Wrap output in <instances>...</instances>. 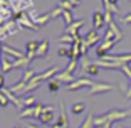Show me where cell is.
<instances>
[{"label":"cell","mask_w":131,"mask_h":128,"mask_svg":"<svg viewBox=\"0 0 131 128\" xmlns=\"http://www.w3.org/2000/svg\"><path fill=\"white\" fill-rule=\"evenodd\" d=\"M57 7L62 8V10H66V12H72L74 5L71 4L69 0H59V2H57Z\"/></svg>","instance_id":"20"},{"label":"cell","mask_w":131,"mask_h":128,"mask_svg":"<svg viewBox=\"0 0 131 128\" xmlns=\"http://www.w3.org/2000/svg\"><path fill=\"white\" fill-rule=\"evenodd\" d=\"M47 88H49V91H52V93H57L59 89H61V83L56 81V79H50L49 84H47Z\"/></svg>","instance_id":"25"},{"label":"cell","mask_w":131,"mask_h":128,"mask_svg":"<svg viewBox=\"0 0 131 128\" xmlns=\"http://www.w3.org/2000/svg\"><path fill=\"white\" fill-rule=\"evenodd\" d=\"M17 31H20L19 24L15 22V20H8L7 24H4L2 27H0V41H4L5 37H8V35L15 34Z\"/></svg>","instance_id":"2"},{"label":"cell","mask_w":131,"mask_h":128,"mask_svg":"<svg viewBox=\"0 0 131 128\" xmlns=\"http://www.w3.org/2000/svg\"><path fill=\"white\" fill-rule=\"evenodd\" d=\"M2 52H4V54H7V56H10V57H14V61L25 57V54H24L22 51L15 49V47H12V46H8V44H2Z\"/></svg>","instance_id":"8"},{"label":"cell","mask_w":131,"mask_h":128,"mask_svg":"<svg viewBox=\"0 0 131 128\" xmlns=\"http://www.w3.org/2000/svg\"><path fill=\"white\" fill-rule=\"evenodd\" d=\"M2 56H4V52H2V42H0V62H2Z\"/></svg>","instance_id":"36"},{"label":"cell","mask_w":131,"mask_h":128,"mask_svg":"<svg viewBox=\"0 0 131 128\" xmlns=\"http://www.w3.org/2000/svg\"><path fill=\"white\" fill-rule=\"evenodd\" d=\"M56 81H59V83H66V84L69 86L71 83H74L76 81V78H74V74H71V73H67V71H61V73L56 76Z\"/></svg>","instance_id":"12"},{"label":"cell","mask_w":131,"mask_h":128,"mask_svg":"<svg viewBox=\"0 0 131 128\" xmlns=\"http://www.w3.org/2000/svg\"><path fill=\"white\" fill-rule=\"evenodd\" d=\"M34 115H35V108H25V110H22V111L19 113V118H20V120H24V118L34 116Z\"/></svg>","instance_id":"21"},{"label":"cell","mask_w":131,"mask_h":128,"mask_svg":"<svg viewBox=\"0 0 131 128\" xmlns=\"http://www.w3.org/2000/svg\"><path fill=\"white\" fill-rule=\"evenodd\" d=\"M25 128H46V126H39V125H32V123H27Z\"/></svg>","instance_id":"34"},{"label":"cell","mask_w":131,"mask_h":128,"mask_svg":"<svg viewBox=\"0 0 131 128\" xmlns=\"http://www.w3.org/2000/svg\"><path fill=\"white\" fill-rule=\"evenodd\" d=\"M84 110H86V105L82 101H77L71 106V113H74V115H81V113H84Z\"/></svg>","instance_id":"17"},{"label":"cell","mask_w":131,"mask_h":128,"mask_svg":"<svg viewBox=\"0 0 131 128\" xmlns=\"http://www.w3.org/2000/svg\"><path fill=\"white\" fill-rule=\"evenodd\" d=\"M109 2H111L113 5H118V2H119V0H109Z\"/></svg>","instance_id":"37"},{"label":"cell","mask_w":131,"mask_h":128,"mask_svg":"<svg viewBox=\"0 0 131 128\" xmlns=\"http://www.w3.org/2000/svg\"><path fill=\"white\" fill-rule=\"evenodd\" d=\"M0 69H2V74H7L10 73L12 69H14V66H12V61L10 59H7V56H2V62H0Z\"/></svg>","instance_id":"15"},{"label":"cell","mask_w":131,"mask_h":128,"mask_svg":"<svg viewBox=\"0 0 131 128\" xmlns=\"http://www.w3.org/2000/svg\"><path fill=\"white\" fill-rule=\"evenodd\" d=\"M129 2H131V0H129Z\"/></svg>","instance_id":"39"},{"label":"cell","mask_w":131,"mask_h":128,"mask_svg":"<svg viewBox=\"0 0 131 128\" xmlns=\"http://www.w3.org/2000/svg\"><path fill=\"white\" fill-rule=\"evenodd\" d=\"M104 115H106V118H108L109 123H116V121L126 120V118L131 115V110H111V111L104 113Z\"/></svg>","instance_id":"1"},{"label":"cell","mask_w":131,"mask_h":128,"mask_svg":"<svg viewBox=\"0 0 131 128\" xmlns=\"http://www.w3.org/2000/svg\"><path fill=\"white\" fill-rule=\"evenodd\" d=\"M10 2V7L14 8V12H24L27 10V8H30L32 5H34V2L32 0H8Z\"/></svg>","instance_id":"5"},{"label":"cell","mask_w":131,"mask_h":128,"mask_svg":"<svg viewBox=\"0 0 131 128\" xmlns=\"http://www.w3.org/2000/svg\"><path fill=\"white\" fill-rule=\"evenodd\" d=\"M57 54L59 56H66V57L71 59V47H61V49H57Z\"/></svg>","instance_id":"28"},{"label":"cell","mask_w":131,"mask_h":128,"mask_svg":"<svg viewBox=\"0 0 131 128\" xmlns=\"http://www.w3.org/2000/svg\"><path fill=\"white\" fill-rule=\"evenodd\" d=\"M39 121H40L42 125H49V123L54 121V110H52L50 105L44 108V111H42V115H40V118H39Z\"/></svg>","instance_id":"10"},{"label":"cell","mask_w":131,"mask_h":128,"mask_svg":"<svg viewBox=\"0 0 131 128\" xmlns=\"http://www.w3.org/2000/svg\"><path fill=\"white\" fill-rule=\"evenodd\" d=\"M59 42L61 44H71V46H72V44L76 42V37H72V35H69V34H64V35L59 37Z\"/></svg>","instance_id":"24"},{"label":"cell","mask_w":131,"mask_h":128,"mask_svg":"<svg viewBox=\"0 0 131 128\" xmlns=\"http://www.w3.org/2000/svg\"><path fill=\"white\" fill-rule=\"evenodd\" d=\"M15 128H20V126H19V125H17V126H15Z\"/></svg>","instance_id":"38"},{"label":"cell","mask_w":131,"mask_h":128,"mask_svg":"<svg viewBox=\"0 0 131 128\" xmlns=\"http://www.w3.org/2000/svg\"><path fill=\"white\" fill-rule=\"evenodd\" d=\"M89 64H91V61H89V57H88V56H84V57H81V69H82V71H84L86 67L89 66Z\"/></svg>","instance_id":"31"},{"label":"cell","mask_w":131,"mask_h":128,"mask_svg":"<svg viewBox=\"0 0 131 128\" xmlns=\"http://www.w3.org/2000/svg\"><path fill=\"white\" fill-rule=\"evenodd\" d=\"M103 41V37H101L99 34H97V31H89L88 34L84 35V42L88 47H93V46H99V42Z\"/></svg>","instance_id":"6"},{"label":"cell","mask_w":131,"mask_h":128,"mask_svg":"<svg viewBox=\"0 0 131 128\" xmlns=\"http://www.w3.org/2000/svg\"><path fill=\"white\" fill-rule=\"evenodd\" d=\"M62 12H64V10H62V8H59V7H56V8H54V10H50V12H49V14H50V19H56V17H59V15H62Z\"/></svg>","instance_id":"30"},{"label":"cell","mask_w":131,"mask_h":128,"mask_svg":"<svg viewBox=\"0 0 131 128\" xmlns=\"http://www.w3.org/2000/svg\"><path fill=\"white\" fill-rule=\"evenodd\" d=\"M82 73H86V74H89V76H97L99 74V67L96 66V62H91L88 67H86Z\"/></svg>","instance_id":"19"},{"label":"cell","mask_w":131,"mask_h":128,"mask_svg":"<svg viewBox=\"0 0 131 128\" xmlns=\"http://www.w3.org/2000/svg\"><path fill=\"white\" fill-rule=\"evenodd\" d=\"M76 67H77V61H76V59H71V61H69V64H67V67H66L64 71H67V73L74 74V71H76Z\"/></svg>","instance_id":"27"},{"label":"cell","mask_w":131,"mask_h":128,"mask_svg":"<svg viewBox=\"0 0 131 128\" xmlns=\"http://www.w3.org/2000/svg\"><path fill=\"white\" fill-rule=\"evenodd\" d=\"M69 2H71V4L74 5V7H77V5L81 4V0H69Z\"/></svg>","instance_id":"35"},{"label":"cell","mask_w":131,"mask_h":128,"mask_svg":"<svg viewBox=\"0 0 131 128\" xmlns=\"http://www.w3.org/2000/svg\"><path fill=\"white\" fill-rule=\"evenodd\" d=\"M121 22H123V24H131V12L128 14V15H124L123 19H121Z\"/></svg>","instance_id":"33"},{"label":"cell","mask_w":131,"mask_h":128,"mask_svg":"<svg viewBox=\"0 0 131 128\" xmlns=\"http://www.w3.org/2000/svg\"><path fill=\"white\" fill-rule=\"evenodd\" d=\"M12 66H14V69H29L30 67V59L25 56V57L22 59H17V61H12Z\"/></svg>","instance_id":"13"},{"label":"cell","mask_w":131,"mask_h":128,"mask_svg":"<svg viewBox=\"0 0 131 128\" xmlns=\"http://www.w3.org/2000/svg\"><path fill=\"white\" fill-rule=\"evenodd\" d=\"M24 106H25V108H34L35 105H37V100H35V96H27V98H24Z\"/></svg>","instance_id":"22"},{"label":"cell","mask_w":131,"mask_h":128,"mask_svg":"<svg viewBox=\"0 0 131 128\" xmlns=\"http://www.w3.org/2000/svg\"><path fill=\"white\" fill-rule=\"evenodd\" d=\"M82 25H84V20H74L69 27H66L64 34H69V35H72V37H76V35H79V29H81Z\"/></svg>","instance_id":"11"},{"label":"cell","mask_w":131,"mask_h":128,"mask_svg":"<svg viewBox=\"0 0 131 128\" xmlns=\"http://www.w3.org/2000/svg\"><path fill=\"white\" fill-rule=\"evenodd\" d=\"M96 81H91L89 78H79L76 79L74 83H71L69 86H66L67 91H77V89H82V88H91Z\"/></svg>","instance_id":"3"},{"label":"cell","mask_w":131,"mask_h":128,"mask_svg":"<svg viewBox=\"0 0 131 128\" xmlns=\"http://www.w3.org/2000/svg\"><path fill=\"white\" fill-rule=\"evenodd\" d=\"M5 88V74H2L0 73V91Z\"/></svg>","instance_id":"32"},{"label":"cell","mask_w":131,"mask_h":128,"mask_svg":"<svg viewBox=\"0 0 131 128\" xmlns=\"http://www.w3.org/2000/svg\"><path fill=\"white\" fill-rule=\"evenodd\" d=\"M106 25V19H104V12L101 10H96L93 14V29L94 31H99L101 27Z\"/></svg>","instance_id":"9"},{"label":"cell","mask_w":131,"mask_h":128,"mask_svg":"<svg viewBox=\"0 0 131 128\" xmlns=\"http://www.w3.org/2000/svg\"><path fill=\"white\" fill-rule=\"evenodd\" d=\"M39 86H40V81H37V79L34 78V79H32V81H29V83H27V86L24 88V91H22V93H20V94H29V93H30V91H34V89H37Z\"/></svg>","instance_id":"16"},{"label":"cell","mask_w":131,"mask_h":128,"mask_svg":"<svg viewBox=\"0 0 131 128\" xmlns=\"http://www.w3.org/2000/svg\"><path fill=\"white\" fill-rule=\"evenodd\" d=\"M108 91H114V86L106 84V83H94L91 88H89V96H94V94H101V93H108Z\"/></svg>","instance_id":"4"},{"label":"cell","mask_w":131,"mask_h":128,"mask_svg":"<svg viewBox=\"0 0 131 128\" xmlns=\"http://www.w3.org/2000/svg\"><path fill=\"white\" fill-rule=\"evenodd\" d=\"M79 128H94V115H88V118L81 123Z\"/></svg>","instance_id":"23"},{"label":"cell","mask_w":131,"mask_h":128,"mask_svg":"<svg viewBox=\"0 0 131 128\" xmlns=\"http://www.w3.org/2000/svg\"><path fill=\"white\" fill-rule=\"evenodd\" d=\"M62 17H64V20H66V25H67V27H69L71 24L74 22V19H72V12H62Z\"/></svg>","instance_id":"26"},{"label":"cell","mask_w":131,"mask_h":128,"mask_svg":"<svg viewBox=\"0 0 131 128\" xmlns=\"http://www.w3.org/2000/svg\"><path fill=\"white\" fill-rule=\"evenodd\" d=\"M61 116L57 118V121H56L54 125L50 128H69V121H67V111H66V105H64V101L61 103Z\"/></svg>","instance_id":"7"},{"label":"cell","mask_w":131,"mask_h":128,"mask_svg":"<svg viewBox=\"0 0 131 128\" xmlns=\"http://www.w3.org/2000/svg\"><path fill=\"white\" fill-rule=\"evenodd\" d=\"M8 103H10V101H8V98L5 96V94L2 93V91H0V106H2V108H7Z\"/></svg>","instance_id":"29"},{"label":"cell","mask_w":131,"mask_h":128,"mask_svg":"<svg viewBox=\"0 0 131 128\" xmlns=\"http://www.w3.org/2000/svg\"><path fill=\"white\" fill-rule=\"evenodd\" d=\"M39 44H40V41H29L27 46H25V49H27V54H35L39 49Z\"/></svg>","instance_id":"18"},{"label":"cell","mask_w":131,"mask_h":128,"mask_svg":"<svg viewBox=\"0 0 131 128\" xmlns=\"http://www.w3.org/2000/svg\"><path fill=\"white\" fill-rule=\"evenodd\" d=\"M47 52H49V39H42L39 44L37 52H35V57H46Z\"/></svg>","instance_id":"14"}]
</instances>
